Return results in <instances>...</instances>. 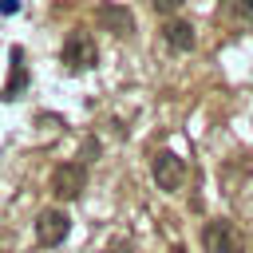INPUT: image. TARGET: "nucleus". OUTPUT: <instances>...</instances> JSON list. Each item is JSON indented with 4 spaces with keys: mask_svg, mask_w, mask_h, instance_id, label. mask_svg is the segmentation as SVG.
<instances>
[{
    "mask_svg": "<svg viewBox=\"0 0 253 253\" xmlns=\"http://www.w3.org/2000/svg\"><path fill=\"white\" fill-rule=\"evenodd\" d=\"M63 63L75 67V71L95 67V63H99V47H95V40H91L87 32H71V36L63 40Z\"/></svg>",
    "mask_w": 253,
    "mask_h": 253,
    "instance_id": "obj_4",
    "label": "nucleus"
},
{
    "mask_svg": "<svg viewBox=\"0 0 253 253\" xmlns=\"http://www.w3.org/2000/svg\"><path fill=\"white\" fill-rule=\"evenodd\" d=\"M202 249L206 253H245V237L237 233L233 221L213 217V221L202 225Z\"/></svg>",
    "mask_w": 253,
    "mask_h": 253,
    "instance_id": "obj_1",
    "label": "nucleus"
},
{
    "mask_svg": "<svg viewBox=\"0 0 253 253\" xmlns=\"http://www.w3.org/2000/svg\"><path fill=\"white\" fill-rule=\"evenodd\" d=\"M99 24L107 28V32H115V36H130L134 32V16L123 8V4H99Z\"/></svg>",
    "mask_w": 253,
    "mask_h": 253,
    "instance_id": "obj_6",
    "label": "nucleus"
},
{
    "mask_svg": "<svg viewBox=\"0 0 253 253\" xmlns=\"http://www.w3.org/2000/svg\"><path fill=\"white\" fill-rule=\"evenodd\" d=\"M28 87V71H24V51L20 47H12V75H8V83H4V99H16L20 91Z\"/></svg>",
    "mask_w": 253,
    "mask_h": 253,
    "instance_id": "obj_8",
    "label": "nucleus"
},
{
    "mask_svg": "<svg viewBox=\"0 0 253 253\" xmlns=\"http://www.w3.org/2000/svg\"><path fill=\"white\" fill-rule=\"evenodd\" d=\"M67 229H71V217L63 210H43L36 217V241L40 245H59L67 237Z\"/></svg>",
    "mask_w": 253,
    "mask_h": 253,
    "instance_id": "obj_5",
    "label": "nucleus"
},
{
    "mask_svg": "<svg viewBox=\"0 0 253 253\" xmlns=\"http://www.w3.org/2000/svg\"><path fill=\"white\" fill-rule=\"evenodd\" d=\"M225 16L241 20V24H253V0H225Z\"/></svg>",
    "mask_w": 253,
    "mask_h": 253,
    "instance_id": "obj_9",
    "label": "nucleus"
},
{
    "mask_svg": "<svg viewBox=\"0 0 253 253\" xmlns=\"http://www.w3.org/2000/svg\"><path fill=\"white\" fill-rule=\"evenodd\" d=\"M162 36H166V43L174 47V51H194V28L186 24V20H170L166 28H162Z\"/></svg>",
    "mask_w": 253,
    "mask_h": 253,
    "instance_id": "obj_7",
    "label": "nucleus"
},
{
    "mask_svg": "<svg viewBox=\"0 0 253 253\" xmlns=\"http://www.w3.org/2000/svg\"><path fill=\"white\" fill-rule=\"evenodd\" d=\"M83 190H87V166H83V162H59V166L51 170V194H55V198L71 202V198H79Z\"/></svg>",
    "mask_w": 253,
    "mask_h": 253,
    "instance_id": "obj_2",
    "label": "nucleus"
},
{
    "mask_svg": "<svg viewBox=\"0 0 253 253\" xmlns=\"http://www.w3.org/2000/svg\"><path fill=\"white\" fill-rule=\"evenodd\" d=\"M150 174H154V182H158V190H182V182H186V162L174 154V150H158L154 154V162H150Z\"/></svg>",
    "mask_w": 253,
    "mask_h": 253,
    "instance_id": "obj_3",
    "label": "nucleus"
},
{
    "mask_svg": "<svg viewBox=\"0 0 253 253\" xmlns=\"http://www.w3.org/2000/svg\"><path fill=\"white\" fill-rule=\"evenodd\" d=\"M16 8H20L16 0H0V12H16Z\"/></svg>",
    "mask_w": 253,
    "mask_h": 253,
    "instance_id": "obj_11",
    "label": "nucleus"
},
{
    "mask_svg": "<svg viewBox=\"0 0 253 253\" xmlns=\"http://www.w3.org/2000/svg\"><path fill=\"white\" fill-rule=\"evenodd\" d=\"M154 4V12H162V16H174L178 8H182V0H150Z\"/></svg>",
    "mask_w": 253,
    "mask_h": 253,
    "instance_id": "obj_10",
    "label": "nucleus"
}]
</instances>
